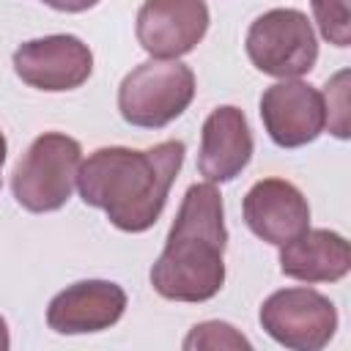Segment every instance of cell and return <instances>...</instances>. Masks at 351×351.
<instances>
[{
	"label": "cell",
	"instance_id": "7",
	"mask_svg": "<svg viewBox=\"0 0 351 351\" xmlns=\"http://www.w3.org/2000/svg\"><path fill=\"white\" fill-rule=\"evenodd\" d=\"M11 63L25 85L47 93H63L88 82L93 71V52L77 36L55 33L19 44Z\"/></svg>",
	"mask_w": 351,
	"mask_h": 351
},
{
	"label": "cell",
	"instance_id": "16",
	"mask_svg": "<svg viewBox=\"0 0 351 351\" xmlns=\"http://www.w3.org/2000/svg\"><path fill=\"white\" fill-rule=\"evenodd\" d=\"M324 96V110H326V123L329 132L340 140L348 137V71H337L329 82Z\"/></svg>",
	"mask_w": 351,
	"mask_h": 351
},
{
	"label": "cell",
	"instance_id": "10",
	"mask_svg": "<svg viewBox=\"0 0 351 351\" xmlns=\"http://www.w3.org/2000/svg\"><path fill=\"white\" fill-rule=\"evenodd\" d=\"M126 310V291L112 280H80L52 296L47 326L58 335H93L115 326Z\"/></svg>",
	"mask_w": 351,
	"mask_h": 351
},
{
	"label": "cell",
	"instance_id": "19",
	"mask_svg": "<svg viewBox=\"0 0 351 351\" xmlns=\"http://www.w3.org/2000/svg\"><path fill=\"white\" fill-rule=\"evenodd\" d=\"M5 154H8V143H5V134L0 132V181H3V165H5Z\"/></svg>",
	"mask_w": 351,
	"mask_h": 351
},
{
	"label": "cell",
	"instance_id": "3",
	"mask_svg": "<svg viewBox=\"0 0 351 351\" xmlns=\"http://www.w3.org/2000/svg\"><path fill=\"white\" fill-rule=\"evenodd\" d=\"M82 165V145L63 132L38 134L11 173L16 203L33 214H49L69 203Z\"/></svg>",
	"mask_w": 351,
	"mask_h": 351
},
{
	"label": "cell",
	"instance_id": "2",
	"mask_svg": "<svg viewBox=\"0 0 351 351\" xmlns=\"http://www.w3.org/2000/svg\"><path fill=\"white\" fill-rule=\"evenodd\" d=\"M225 206L219 189L192 184L170 225L167 241L151 266V285L170 302H208L225 285Z\"/></svg>",
	"mask_w": 351,
	"mask_h": 351
},
{
	"label": "cell",
	"instance_id": "15",
	"mask_svg": "<svg viewBox=\"0 0 351 351\" xmlns=\"http://www.w3.org/2000/svg\"><path fill=\"white\" fill-rule=\"evenodd\" d=\"M313 16L318 22L321 36L335 44V47H348L351 44V11L348 0H310Z\"/></svg>",
	"mask_w": 351,
	"mask_h": 351
},
{
	"label": "cell",
	"instance_id": "17",
	"mask_svg": "<svg viewBox=\"0 0 351 351\" xmlns=\"http://www.w3.org/2000/svg\"><path fill=\"white\" fill-rule=\"evenodd\" d=\"M41 3H47V5H49V8H55V11H66V14H82V11L93 8L99 0H41Z\"/></svg>",
	"mask_w": 351,
	"mask_h": 351
},
{
	"label": "cell",
	"instance_id": "5",
	"mask_svg": "<svg viewBox=\"0 0 351 351\" xmlns=\"http://www.w3.org/2000/svg\"><path fill=\"white\" fill-rule=\"evenodd\" d=\"M252 66L277 80H296L318 60L315 30L299 8H271L261 14L244 38Z\"/></svg>",
	"mask_w": 351,
	"mask_h": 351
},
{
	"label": "cell",
	"instance_id": "11",
	"mask_svg": "<svg viewBox=\"0 0 351 351\" xmlns=\"http://www.w3.org/2000/svg\"><path fill=\"white\" fill-rule=\"evenodd\" d=\"M247 228L266 244L282 247L310 228V206L302 189L285 178H261L241 203Z\"/></svg>",
	"mask_w": 351,
	"mask_h": 351
},
{
	"label": "cell",
	"instance_id": "14",
	"mask_svg": "<svg viewBox=\"0 0 351 351\" xmlns=\"http://www.w3.org/2000/svg\"><path fill=\"white\" fill-rule=\"evenodd\" d=\"M184 348L186 351H197V348H208V351H217V348H252V343L230 324L225 321H203V324H195L189 329V335L184 337Z\"/></svg>",
	"mask_w": 351,
	"mask_h": 351
},
{
	"label": "cell",
	"instance_id": "12",
	"mask_svg": "<svg viewBox=\"0 0 351 351\" xmlns=\"http://www.w3.org/2000/svg\"><path fill=\"white\" fill-rule=\"evenodd\" d=\"M252 148L255 143L247 115L233 104H222L203 121L197 170L211 184H228L250 165Z\"/></svg>",
	"mask_w": 351,
	"mask_h": 351
},
{
	"label": "cell",
	"instance_id": "8",
	"mask_svg": "<svg viewBox=\"0 0 351 351\" xmlns=\"http://www.w3.org/2000/svg\"><path fill=\"white\" fill-rule=\"evenodd\" d=\"M261 121L280 148H302L326 129L324 96L302 80H280L261 96Z\"/></svg>",
	"mask_w": 351,
	"mask_h": 351
},
{
	"label": "cell",
	"instance_id": "1",
	"mask_svg": "<svg viewBox=\"0 0 351 351\" xmlns=\"http://www.w3.org/2000/svg\"><path fill=\"white\" fill-rule=\"evenodd\" d=\"M186 145L165 140L151 148H96L77 173L85 206L101 208L123 233H145L165 211L167 192L178 178Z\"/></svg>",
	"mask_w": 351,
	"mask_h": 351
},
{
	"label": "cell",
	"instance_id": "13",
	"mask_svg": "<svg viewBox=\"0 0 351 351\" xmlns=\"http://www.w3.org/2000/svg\"><path fill=\"white\" fill-rule=\"evenodd\" d=\"M280 269L285 277L299 282H337L351 269L348 241L326 228L304 230L280 247Z\"/></svg>",
	"mask_w": 351,
	"mask_h": 351
},
{
	"label": "cell",
	"instance_id": "9",
	"mask_svg": "<svg viewBox=\"0 0 351 351\" xmlns=\"http://www.w3.org/2000/svg\"><path fill=\"white\" fill-rule=\"evenodd\" d=\"M208 22L206 0H145L137 11V41L151 58L176 60L203 41Z\"/></svg>",
	"mask_w": 351,
	"mask_h": 351
},
{
	"label": "cell",
	"instance_id": "6",
	"mask_svg": "<svg viewBox=\"0 0 351 351\" xmlns=\"http://www.w3.org/2000/svg\"><path fill=\"white\" fill-rule=\"evenodd\" d=\"M258 318L271 340L293 351H321L337 329V310L332 299L304 285L266 296Z\"/></svg>",
	"mask_w": 351,
	"mask_h": 351
},
{
	"label": "cell",
	"instance_id": "4",
	"mask_svg": "<svg viewBox=\"0 0 351 351\" xmlns=\"http://www.w3.org/2000/svg\"><path fill=\"white\" fill-rule=\"evenodd\" d=\"M195 99V74L178 60L154 58L134 66L118 88V112L137 129L173 123Z\"/></svg>",
	"mask_w": 351,
	"mask_h": 351
},
{
	"label": "cell",
	"instance_id": "18",
	"mask_svg": "<svg viewBox=\"0 0 351 351\" xmlns=\"http://www.w3.org/2000/svg\"><path fill=\"white\" fill-rule=\"evenodd\" d=\"M11 346V337H8V324H5V318L0 315V351H5Z\"/></svg>",
	"mask_w": 351,
	"mask_h": 351
}]
</instances>
